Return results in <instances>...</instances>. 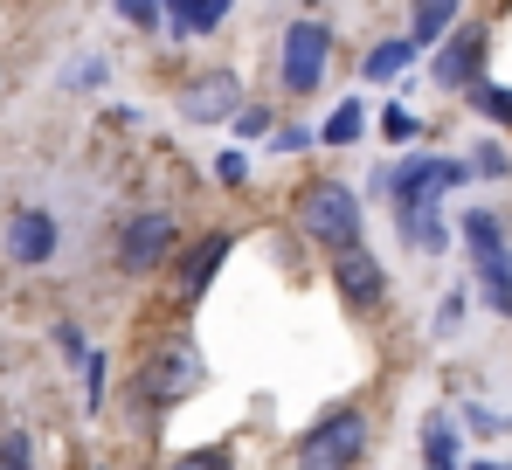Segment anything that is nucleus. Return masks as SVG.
Instances as JSON below:
<instances>
[{"mask_svg": "<svg viewBox=\"0 0 512 470\" xmlns=\"http://www.w3.org/2000/svg\"><path fill=\"white\" fill-rule=\"evenodd\" d=\"M367 443H374L367 408L340 401V408H326V415L291 443V457H298V464H312V470H353V464H367Z\"/></svg>", "mask_w": 512, "mask_h": 470, "instance_id": "nucleus-3", "label": "nucleus"}, {"mask_svg": "<svg viewBox=\"0 0 512 470\" xmlns=\"http://www.w3.org/2000/svg\"><path fill=\"white\" fill-rule=\"evenodd\" d=\"M35 464V443H28V429H0V470H21Z\"/></svg>", "mask_w": 512, "mask_h": 470, "instance_id": "nucleus-23", "label": "nucleus"}, {"mask_svg": "<svg viewBox=\"0 0 512 470\" xmlns=\"http://www.w3.org/2000/svg\"><path fill=\"white\" fill-rule=\"evenodd\" d=\"M464 312H471V298H464V291H443V298H436V318H429V332L450 339V332L464 325Z\"/></svg>", "mask_w": 512, "mask_h": 470, "instance_id": "nucleus-22", "label": "nucleus"}, {"mask_svg": "<svg viewBox=\"0 0 512 470\" xmlns=\"http://www.w3.org/2000/svg\"><path fill=\"white\" fill-rule=\"evenodd\" d=\"M381 139H388V146H409V139H423V118L402 111V104H388V111H381Z\"/></svg>", "mask_w": 512, "mask_h": 470, "instance_id": "nucleus-20", "label": "nucleus"}, {"mask_svg": "<svg viewBox=\"0 0 512 470\" xmlns=\"http://www.w3.org/2000/svg\"><path fill=\"white\" fill-rule=\"evenodd\" d=\"M77 374H84V408L97 415V408H104V374H111V360H104V353H84Z\"/></svg>", "mask_w": 512, "mask_h": 470, "instance_id": "nucleus-21", "label": "nucleus"}, {"mask_svg": "<svg viewBox=\"0 0 512 470\" xmlns=\"http://www.w3.org/2000/svg\"><path fill=\"white\" fill-rule=\"evenodd\" d=\"M471 166H478L485 180H512V153H506V146H478V159H471Z\"/></svg>", "mask_w": 512, "mask_h": 470, "instance_id": "nucleus-26", "label": "nucleus"}, {"mask_svg": "<svg viewBox=\"0 0 512 470\" xmlns=\"http://www.w3.org/2000/svg\"><path fill=\"white\" fill-rule=\"evenodd\" d=\"M236 256V229H208L201 242H187L180 256H173V291L187 298V305H201L208 298V284L222 277V263Z\"/></svg>", "mask_w": 512, "mask_h": 470, "instance_id": "nucleus-10", "label": "nucleus"}, {"mask_svg": "<svg viewBox=\"0 0 512 470\" xmlns=\"http://www.w3.org/2000/svg\"><path fill=\"white\" fill-rule=\"evenodd\" d=\"M457 21H464V0H416V7H409V35H416L423 49H436Z\"/></svg>", "mask_w": 512, "mask_h": 470, "instance_id": "nucleus-15", "label": "nucleus"}, {"mask_svg": "<svg viewBox=\"0 0 512 470\" xmlns=\"http://www.w3.org/2000/svg\"><path fill=\"white\" fill-rule=\"evenodd\" d=\"M111 14H118L125 28H139V35L167 28V0H111Z\"/></svg>", "mask_w": 512, "mask_h": 470, "instance_id": "nucleus-18", "label": "nucleus"}, {"mask_svg": "<svg viewBox=\"0 0 512 470\" xmlns=\"http://www.w3.org/2000/svg\"><path fill=\"white\" fill-rule=\"evenodd\" d=\"M416 56H423L416 35H381V42L360 56V77H367V83H402L409 70H416Z\"/></svg>", "mask_w": 512, "mask_h": 470, "instance_id": "nucleus-12", "label": "nucleus"}, {"mask_svg": "<svg viewBox=\"0 0 512 470\" xmlns=\"http://www.w3.org/2000/svg\"><path fill=\"white\" fill-rule=\"evenodd\" d=\"M464 422H478L485 436H506L512 429V415H492V408H464Z\"/></svg>", "mask_w": 512, "mask_h": 470, "instance_id": "nucleus-28", "label": "nucleus"}, {"mask_svg": "<svg viewBox=\"0 0 512 470\" xmlns=\"http://www.w3.org/2000/svg\"><path fill=\"white\" fill-rule=\"evenodd\" d=\"M471 104H478V111H485V118H492V125H512V83H471Z\"/></svg>", "mask_w": 512, "mask_h": 470, "instance_id": "nucleus-19", "label": "nucleus"}, {"mask_svg": "<svg viewBox=\"0 0 512 470\" xmlns=\"http://www.w3.org/2000/svg\"><path fill=\"white\" fill-rule=\"evenodd\" d=\"M194 388H201V360H194L187 346L153 353L146 374H139V401H146V408H173V401H187Z\"/></svg>", "mask_w": 512, "mask_h": 470, "instance_id": "nucleus-11", "label": "nucleus"}, {"mask_svg": "<svg viewBox=\"0 0 512 470\" xmlns=\"http://www.w3.org/2000/svg\"><path fill=\"white\" fill-rule=\"evenodd\" d=\"M56 249H63V222H56L49 208H7L0 256H7L14 270H42V263H56Z\"/></svg>", "mask_w": 512, "mask_h": 470, "instance_id": "nucleus-8", "label": "nucleus"}, {"mask_svg": "<svg viewBox=\"0 0 512 470\" xmlns=\"http://www.w3.org/2000/svg\"><path fill=\"white\" fill-rule=\"evenodd\" d=\"M360 132H367V104L360 97H340V111L319 125V146H360Z\"/></svg>", "mask_w": 512, "mask_h": 470, "instance_id": "nucleus-16", "label": "nucleus"}, {"mask_svg": "<svg viewBox=\"0 0 512 470\" xmlns=\"http://www.w3.org/2000/svg\"><path fill=\"white\" fill-rule=\"evenodd\" d=\"M333 291H340V305H353V312H381V298H388V263H381L367 242H346V249H333Z\"/></svg>", "mask_w": 512, "mask_h": 470, "instance_id": "nucleus-9", "label": "nucleus"}, {"mask_svg": "<svg viewBox=\"0 0 512 470\" xmlns=\"http://www.w3.org/2000/svg\"><path fill=\"white\" fill-rule=\"evenodd\" d=\"M180 256V215L173 208H132L118 222V270L125 277H153Z\"/></svg>", "mask_w": 512, "mask_h": 470, "instance_id": "nucleus-5", "label": "nucleus"}, {"mask_svg": "<svg viewBox=\"0 0 512 470\" xmlns=\"http://www.w3.org/2000/svg\"><path fill=\"white\" fill-rule=\"evenodd\" d=\"M291 222H298L305 242H319V249L333 256V249H346V242H360L367 208H360V194H353L346 180H305L298 201H291Z\"/></svg>", "mask_w": 512, "mask_h": 470, "instance_id": "nucleus-2", "label": "nucleus"}, {"mask_svg": "<svg viewBox=\"0 0 512 470\" xmlns=\"http://www.w3.org/2000/svg\"><path fill=\"white\" fill-rule=\"evenodd\" d=\"M215 180H222V187H243V180H250V153H243V146L215 153Z\"/></svg>", "mask_w": 512, "mask_h": 470, "instance_id": "nucleus-24", "label": "nucleus"}, {"mask_svg": "<svg viewBox=\"0 0 512 470\" xmlns=\"http://www.w3.org/2000/svg\"><path fill=\"white\" fill-rule=\"evenodd\" d=\"M229 14H236V0H167V35H173V42L215 35Z\"/></svg>", "mask_w": 512, "mask_h": 470, "instance_id": "nucleus-13", "label": "nucleus"}, {"mask_svg": "<svg viewBox=\"0 0 512 470\" xmlns=\"http://www.w3.org/2000/svg\"><path fill=\"white\" fill-rule=\"evenodd\" d=\"M236 132H243V139H270V111H263V104H243V111H236Z\"/></svg>", "mask_w": 512, "mask_h": 470, "instance_id": "nucleus-27", "label": "nucleus"}, {"mask_svg": "<svg viewBox=\"0 0 512 470\" xmlns=\"http://www.w3.org/2000/svg\"><path fill=\"white\" fill-rule=\"evenodd\" d=\"M63 83H70V90H97V83H104V63H77Z\"/></svg>", "mask_w": 512, "mask_h": 470, "instance_id": "nucleus-30", "label": "nucleus"}, {"mask_svg": "<svg viewBox=\"0 0 512 470\" xmlns=\"http://www.w3.org/2000/svg\"><path fill=\"white\" fill-rule=\"evenodd\" d=\"M499 7H512V0H499Z\"/></svg>", "mask_w": 512, "mask_h": 470, "instance_id": "nucleus-31", "label": "nucleus"}, {"mask_svg": "<svg viewBox=\"0 0 512 470\" xmlns=\"http://www.w3.org/2000/svg\"><path fill=\"white\" fill-rule=\"evenodd\" d=\"M478 166L471 159H443V153H409L388 166V194H395V235L409 249H450V222H443V201L471 180Z\"/></svg>", "mask_w": 512, "mask_h": 470, "instance_id": "nucleus-1", "label": "nucleus"}, {"mask_svg": "<svg viewBox=\"0 0 512 470\" xmlns=\"http://www.w3.org/2000/svg\"><path fill=\"white\" fill-rule=\"evenodd\" d=\"M243 104H250V97H243V77H236L229 63H215V70H201V77H187L173 90V111H180L187 125H236Z\"/></svg>", "mask_w": 512, "mask_h": 470, "instance_id": "nucleus-6", "label": "nucleus"}, {"mask_svg": "<svg viewBox=\"0 0 512 470\" xmlns=\"http://www.w3.org/2000/svg\"><path fill=\"white\" fill-rule=\"evenodd\" d=\"M423 464L429 470H457L464 464V436H457V415H423Z\"/></svg>", "mask_w": 512, "mask_h": 470, "instance_id": "nucleus-14", "label": "nucleus"}, {"mask_svg": "<svg viewBox=\"0 0 512 470\" xmlns=\"http://www.w3.org/2000/svg\"><path fill=\"white\" fill-rule=\"evenodd\" d=\"M485 56H492V28L457 21V28L429 49V77L443 83V90H471V83L485 77Z\"/></svg>", "mask_w": 512, "mask_h": 470, "instance_id": "nucleus-7", "label": "nucleus"}, {"mask_svg": "<svg viewBox=\"0 0 512 470\" xmlns=\"http://www.w3.org/2000/svg\"><path fill=\"white\" fill-rule=\"evenodd\" d=\"M333 42H340V35H333L319 14L291 21L284 42H277V90H284V97H312V90L326 83V70H333Z\"/></svg>", "mask_w": 512, "mask_h": 470, "instance_id": "nucleus-4", "label": "nucleus"}, {"mask_svg": "<svg viewBox=\"0 0 512 470\" xmlns=\"http://www.w3.org/2000/svg\"><path fill=\"white\" fill-rule=\"evenodd\" d=\"M319 132H305V125H270V153H305Z\"/></svg>", "mask_w": 512, "mask_h": 470, "instance_id": "nucleus-25", "label": "nucleus"}, {"mask_svg": "<svg viewBox=\"0 0 512 470\" xmlns=\"http://www.w3.org/2000/svg\"><path fill=\"white\" fill-rule=\"evenodd\" d=\"M457 235H464V249H471V256H485V249H499V242H506V222H499L492 208H464Z\"/></svg>", "mask_w": 512, "mask_h": 470, "instance_id": "nucleus-17", "label": "nucleus"}, {"mask_svg": "<svg viewBox=\"0 0 512 470\" xmlns=\"http://www.w3.org/2000/svg\"><path fill=\"white\" fill-rule=\"evenodd\" d=\"M56 346H63V353H70V360H84L90 346H84V332H77V325H70V318H63V325H56Z\"/></svg>", "mask_w": 512, "mask_h": 470, "instance_id": "nucleus-29", "label": "nucleus"}]
</instances>
